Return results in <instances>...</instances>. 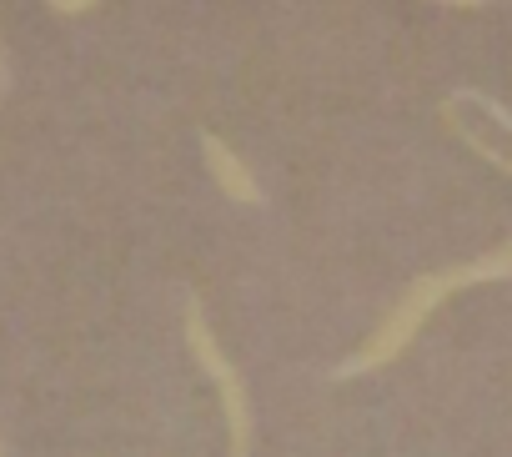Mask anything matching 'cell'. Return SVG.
I'll return each mask as SVG.
<instances>
[{"instance_id": "obj_1", "label": "cell", "mask_w": 512, "mask_h": 457, "mask_svg": "<svg viewBox=\"0 0 512 457\" xmlns=\"http://www.w3.org/2000/svg\"><path fill=\"white\" fill-rule=\"evenodd\" d=\"M507 277H512V237H507L502 247H492L487 257H472V262H457V267H442V272H422V277L392 302V312L377 322V332H372L332 377L347 382V377H362V372H377V367L397 362V357L417 342V332L427 327V317H432L447 297H457L462 287L507 282Z\"/></svg>"}, {"instance_id": "obj_2", "label": "cell", "mask_w": 512, "mask_h": 457, "mask_svg": "<svg viewBox=\"0 0 512 457\" xmlns=\"http://www.w3.org/2000/svg\"><path fill=\"white\" fill-rule=\"evenodd\" d=\"M186 347H191L196 367L216 382V397H221V412H226V432H231V457H251V402H246V382L231 367V357L221 352V342H216V332H211V322H206V312H201L196 297L186 307Z\"/></svg>"}, {"instance_id": "obj_3", "label": "cell", "mask_w": 512, "mask_h": 457, "mask_svg": "<svg viewBox=\"0 0 512 457\" xmlns=\"http://www.w3.org/2000/svg\"><path fill=\"white\" fill-rule=\"evenodd\" d=\"M201 156H206V171H211L216 191H226V196H231V201H241V206H262V201H267L262 181L251 176V166H246V161H241L221 136L201 131Z\"/></svg>"}, {"instance_id": "obj_4", "label": "cell", "mask_w": 512, "mask_h": 457, "mask_svg": "<svg viewBox=\"0 0 512 457\" xmlns=\"http://www.w3.org/2000/svg\"><path fill=\"white\" fill-rule=\"evenodd\" d=\"M442 121H447V126H452V131L462 136V146H472V151H477L482 161H492L497 171H507V176H512V156H507L502 146H492V141H482V136H477L472 126H462V121H457V111H452V101H442Z\"/></svg>"}, {"instance_id": "obj_5", "label": "cell", "mask_w": 512, "mask_h": 457, "mask_svg": "<svg viewBox=\"0 0 512 457\" xmlns=\"http://www.w3.org/2000/svg\"><path fill=\"white\" fill-rule=\"evenodd\" d=\"M452 101H457V106H462V101H467V106H482V111H487V116H492V121H497V126L512 136V111H507L497 96H487V91H472V86H467V91H457Z\"/></svg>"}, {"instance_id": "obj_6", "label": "cell", "mask_w": 512, "mask_h": 457, "mask_svg": "<svg viewBox=\"0 0 512 457\" xmlns=\"http://www.w3.org/2000/svg\"><path fill=\"white\" fill-rule=\"evenodd\" d=\"M56 11H61V16H86L91 6H76V0H61V6H56Z\"/></svg>"}, {"instance_id": "obj_7", "label": "cell", "mask_w": 512, "mask_h": 457, "mask_svg": "<svg viewBox=\"0 0 512 457\" xmlns=\"http://www.w3.org/2000/svg\"><path fill=\"white\" fill-rule=\"evenodd\" d=\"M0 91H6V66H0Z\"/></svg>"}, {"instance_id": "obj_8", "label": "cell", "mask_w": 512, "mask_h": 457, "mask_svg": "<svg viewBox=\"0 0 512 457\" xmlns=\"http://www.w3.org/2000/svg\"><path fill=\"white\" fill-rule=\"evenodd\" d=\"M0 457H6V452H0Z\"/></svg>"}]
</instances>
